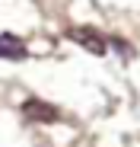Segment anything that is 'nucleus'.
<instances>
[{"mask_svg":"<svg viewBox=\"0 0 140 147\" xmlns=\"http://www.w3.org/2000/svg\"><path fill=\"white\" fill-rule=\"evenodd\" d=\"M0 58H7V61H22V58H29V48L22 38H16L13 32H3L0 35Z\"/></svg>","mask_w":140,"mask_h":147,"instance_id":"obj_2","label":"nucleus"},{"mask_svg":"<svg viewBox=\"0 0 140 147\" xmlns=\"http://www.w3.org/2000/svg\"><path fill=\"white\" fill-rule=\"evenodd\" d=\"M22 115H26L29 121H57V109L41 102V99H26V106H22Z\"/></svg>","mask_w":140,"mask_h":147,"instance_id":"obj_3","label":"nucleus"},{"mask_svg":"<svg viewBox=\"0 0 140 147\" xmlns=\"http://www.w3.org/2000/svg\"><path fill=\"white\" fill-rule=\"evenodd\" d=\"M67 35L73 38V42H80L89 55H96V58L105 55V38H102L99 32H92V29H86V26H77V29H67Z\"/></svg>","mask_w":140,"mask_h":147,"instance_id":"obj_1","label":"nucleus"}]
</instances>
